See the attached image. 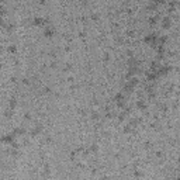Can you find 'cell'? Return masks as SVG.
Returning <instances> with one entry per match:
<instances>
[{
    "instance_id": "1",
    "label": "cell",
    "mask_w": 180,
    "mask_h": 180,
    "mask_svg": "<svg viewBox=\"0 0 180 180\" xmlns=\"http://www.w3.org/2000/svg\"><path fill=\"white\" fill-rule=\"evenodd\" d=\"M55 33H56V30H55V27H54V25L46 24L45 27H44V35H45L46 38H52L54 35H55Z\"/></svg>"
},
{
    "instance_id": "9",
    "label": "cell",
    "mask_w": 180,
    "mask_h": 180,
    "mask_svg": "<svg viewBox=\"0 0 180 180\" xmlns=\"http://www.w3.org/2000/svg\"><path fill=\"white\" fill-rule=\"evenodd\" d=\"M0 3H2V0H0Z\"/></svg>"
},
{
    "instance_id": "3",
    "label": "cell",
    "mask_w": 180,
    "mask_h": 180,
    "mask_svg": "<svg viewBox=\"0 0 180 180\" xmlns=\"http://www.w3.org/2000/svg\"><path fill=\"white\" fill-rule=\"evenodd\" d=\"M48 24V20L44 19V17H34V25L37 27H45Z\"/></svg>"
},
{
    "instance_id": "6",
    "label": "cell",
    "mask_w": 180,
    "mask_h": 180,
    "mask_svg": "<svg viewBox=\"0 0 180 180\" xmlns=\"http://www.w3.org/2000/svg\"><path fill=\"white\" fill-rule=\"evenodd\" d=\"M13 134H14L15 137H17V135H23V134H24V130H23V128H14V130H13Z\"/></svg>"
},
{
    "instance_id": "7",
    "label": "cell",
    "mask_w": 180,
    "mask_h": 180,
    "mask_svg": "<svg viewBox=\"0 0 180 180\" xmlns=\"http://www.w3.org/2000/svg\"><path fill=\"white\" fill-rule=\"evenodd\" d=\"M6 14V9H4V6L2 3H0V17H3V15Z\"/></svg>"
},
{
    "instance_id": "4",
    "label": "cell",
    "mask_w": 180,
    "mask_h": 180,
    "mask_svg": "<svg viewBox=\"0 0 180 180\" xmlns=\"http://www.w3.org/2000/svg\"><path fill=\"white\" fill-rule=\"evenodd\" d=\"M145 42L151 44V45H155V44H158V37H156L155 34H149V35L145 37Z\"/></svg>"
},
{
    "instance_id": "5",
    "label": "cell",
    "mask_w": 180,
    "mask_h": 180,
    "mask_svg": "<svg viewBox=\"0 0 180 180\" xmlns=\"http://www.w3.org/2000/svg\"><path fill=\"white\" fill-rule=\"evenodd\" d=\"M163 28H169L170 27V24H172V20L169 19V17H166V19H163Z\"/></svg>"
},
{
    "instance_id": "8",
    "label": "cell",
    "mask_w": 180,
    "mask_h": 180,
    "mask_svg": "<svg viewBox=\"0 0 180 180\" xmlns=\"http://www.w3.org/2000/svg\"><path fill=\"white\" fill-rule=\"evenodd\" d=\"M168 70H169L168 66H162V68H160V73H162V75H166V73H168Z\"/></svg>"
},
{
    "instance_id": "2",
    "label": "cell",
    "mask_w": 180,
    "mask_h": 180,
    "mask_svg": "<svg viewBox=\"0 0 180 180\" xmlns=\"http://www.w3.org/2000/svg\"><path fill=\"white\" fill-rule=\"evenodd\" d=\"M15 141V135L13 134V132H10V134H6L2 137V142L3 143H7V145H11V143H14Z\"/></svg>"
}]
</instances>
